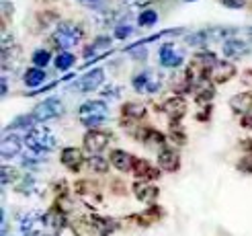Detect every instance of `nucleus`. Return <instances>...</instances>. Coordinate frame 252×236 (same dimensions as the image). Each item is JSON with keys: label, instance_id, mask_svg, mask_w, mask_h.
Instances as JSON below:
<instances>
[{"label": "nucleus", "instance_id": "f257e3e1", "mask_svg": "<svg viewBox=\"0 0 252 236\" xmlns=\"http://www.w3.org/2000/svg\"><path fill=\"white\" fill-rule=\"evenodd\" d=\"M25 144L33 152H49L56 146V138L47 128H31L25 135Z\"/></svg>", "mask_w": 252, "mask_h": 236}, {"label": "nucleus", "instance_id": "f03ea898", "mask_svg": "<svg viewBox=\"0 0 252 236\" xmlns=\"http://www.w3.org/2000/svg\"><path fill=\"white\" fill-rule=\"evenodd\" d=\"M105 117H107V105L103 101H88L78 111V119L86 128H96Z\"/></svg>", "mask_w": 252, "mask_h": 236}, {"label": "nucleus", "instance_id": "7ed1b4c3", "mask_svg": "<svg viewBox=\"0 0 252 236\" xmlns=\"http://www.w3.org/2000/svg\"><path fill=\"white\" fill-rule=\"evenodd\" d=\"M21 230L25 236H45L47 232V220L43 212H29L21 222Z\"/></svg>", "mask_w": 252, "mask_h": 236}, {"label": "nucleus", "instance_id": "20e7f679", "mask_svg": "<svg viewBox=\"0 0 252 236\" xmlns=\"http://www.w3.org/2000/svg\"><path fill=\"white\" fill-rule=\"evenodd\" d=\"M80 37H82V31L76 27V25H72V23H62L60 27L56 29V33H54V41H56L58 47L66 49V47L76 45V43L80 41Z\"/></svg>", "mask_w": 252, "mask_h": 236}, {"label": "nucleus", "instance_id": "39448f33", "mask_svg": "<svg viewBox=\"0 0 252 236\" xmlns=\"http://www.w3.org/2000/svg\"><path fill=\"white\" fill-rule=\"evenodd\" d=\"M111 140V135L107 132H100V130H91L86 135H84V146H86V150L91 152V154H98V152H103L107 144Z\"/></svg>", "mask_w": 252, "mask_h": 236}, {"label": "nucleus", "instance_id": "423d86ee", "mask_svg": "<svg viewBox=\"0 0 252 236\" xmlns=\"http://www.w3.org/2000/svg\"><path fill=\"white\" fill-rule=\"evenodd\" d=\"M62 109L64 107H62V103L58 101V99H47V101H43V103H39L35 107L33 115H35L37 121H49V119L62 115Z\"/></svg>", "mask_w": 252, "mask_h": 236}, {"label": "nucleus", "instance_id": "0eeeda50", "mask_svg": "<svg viewBox=\"0 0 252 236\" xmlns=\"http://www.w3.org/2000/svg\"><path fill=\"white\" fill-rule=\"evenodd\" d=\"M133 86L140 93H156L160 89V78L154 72H142L133 78Z\"/></svg>", "mask_w": 252, "mask_h": 236}, {"label": "nucleus", "instance_id": "6e6552de", "mask_svg": "<svg viewBox=\"0 0 252 236\" xmlns=\"http://www.w3.org/2000/svg\"><path fill=\"white\" fill-rule=\"evenodd\" d=\"M105 80V72L103 70H93V72H88L86 76H82L78 82H76V89L80 93H93L94 89H98L100 82Z\"/></svg>", "mask_w": 252, "mask_h": 236}, {"label": "nucleus", "instance_id": "1a4fd4ad", "mask_svg": "<svg viewBox=\"0 0 252 236\" xmlns=\"http://www.w3.org/2000/svg\"><path fill=\"white\" fill-rule=\"evenodd\" d=\"M209 74H211V80H213V82L221 84V82L230 80V78L234 76L236 68H234V64H230V62H216V64H213V68L209 70Z\"/></svg>", "mask_w": 252, "mask_h": 236}, {"label": "nucleus", "instance_id": "9d476101", "mask_svg": "<svg viewBox=\"0 0 252 236\" xmlns=\"http://www.w3.org/2000/svg\"><path fill=\"white\" fill-rule=\"evenodd\" d=\"M183 62V56L172 47V43H166L160 47V64L166 68H176Z\"/></svg>", "mask_w": 252, "mask_h": 236}, {"label": "nucleus", "instance_id": "9b49d317", "mask_svg": "<svg viewBox=\"0 0 252 236\" xmlns=\"http://www.w3.org/2000/svg\"><path fill=\"white\" fill-rule=\"evenodd\" d=\"M162 109H164V113L170 119L176 121V119H181L187 113V103L183 101L181 97H172V99H168V101L164 103V107H162Z\"/></svg>", "mask_w": 252, "mask_h": 236}, {"label": "nucleus", "instance_id": "f8f14e48", "mask_svg": "<svg viewBox=\"0 0 252 236\" xmlns=\"http://www.w3.org/2000/svg\"><path fill=\"white\" fill-rule=\"evenodd\" d=\"M213 95H216V91H213V86L209 84V80H205V78L197 80V84H195V101L199 105L209 103L213 99Z\"/></svg>", "mask_w": 252, "mask_h": 236}, {"label": "nucleus", "instance_id": "ddd939ff", "mask_svg": "<svg viewBox=\"0 0 252 236\" xmlns=\"http://www.w3.org/2000/svg\"><path fill=\"white\" fill-rule=\"evenodd\" d=\"M111 163L115 165L119 170H133V163H135V158L131 154H127L125 150H113L111 152Z\"/></svg>", "mask_w": 252, "mask_h": 236}, {"label": "nucleus", "instance_id": "4468645a", "mask_svg": "<svg viewBox=\"0 0 252 236\" xmlns=\"http://www.w3.org/2000/svg\"><path fill=\"white\" fill-rule=\"evenodd\" d=\"M62 165H66L70 170H78L82 165V152L78 148H66L62 152Z\"/></svg>", "mask_w": 252, "mask_h": 236}, {"label": "nucleus", "instance_id": "2eb2a0df", "mask_svg": "<svg viewBox=\"0 0 252 236\" xmlns=\"http://www.w3.org/2000/svg\"><path fill=\"white\" fill-rule=\"evenodd\" d=\"M133 172H135V177L137 179H158L160 177V172L156 170V169H152L150 167L146 160H142V158H135V163H133Z\"/></svg>", "mask_w": 252, "mask_h": 236}, {"label": "nucleus", "instance_id": "dca6fc26", "mask_svg": "<svg viewBox=\"0 0 252 236\" xmlns=\"http://www.w3.org/2000/svg\"><path fill=\"white\" fill-rule=\"evenodd\" d=\"M74 232H76L78 236H103V232H100L98 224H94V220H78L74 222Z\"/></svg>", "mask_w": 252, "mask_h": 236}, {"label": "nucleus", "instance_id": "f3484780", "mask_svg": "<svg viewBox=\"0 0 252 236\" xmlns=\"http://www.w3.org/2000/svg\"><path fill=\"white\" fill-rule=\"evenodd\" d=\"M21 152V138L19 135H4L2 140V158H15Z\"/></svg>", "mask_w": 252, "mask_h": 236}, {"label": "nucleus", "instance_id": "a211bd4d", "mask_svg": "<svg viewBox=\"0 0 252 236\" xmlns=\"http://www.w3.org/2000/svg\"><path fill=\"white\" fill-rule=\"evenodd\" d=\"M45 220H47V232L49 234H58L64 230V214L60 212V209H52V212L45 214Z\"/></svg>", "mask_w": 252, "mask_h": 236}, {"label": "nucleus", "instance_id": "6ab92c4d", "mask_svg": "<svg viewBox=\"0 0 252 236\" xmlns=\"http://www.w3.org/2000/svg\"><path fill=\"white\" fill-rule=\"evenodd\" d=\"M158 165L160 169H164V170H176L181 167V160H179V154H176L174 150H162L160 156H158Z\"/></svg>", "mask_w": 252, "mask_h": 236}, {"label": "nucleus", "instance_id": "aec40b11", "mask_svg": "<svg viewBox=\"0 0 252 236\" xmlns=\"http://www.w3.org/2000/svg\"><path fill=\"white\" fill-rule=\"evenodd\" d=\"M230 107L236 111V113H242V115L248 113V111L252 109V95L250 93H240V95L232 97Z\"/></svg>", "mask_w": 252, "mask_h": 236}, {"label": "nucleus", "instance_id": "412c9836", "mask_svg": "<svg viewBox=\"0 0 252 236\" xmlns=\"http://www.w3.org/2000/svg\"><path fill=\"white\" fill-rule=\"evenodd\" d=\"M248 52V45L240 39H228L223 43V54L225 58H240Z\"/></svg>", "mask_w": 252, "mask_h": 236}, {"label": "nucleus", "instance_id": "4be33fe9", "mask_svg": "<svg viewBox=\"0 0 252 236\" xmlns=\"http://www.w3.org/2000/svg\"><path fill=\"white\" fill-rule=\"evenodd\" d=\"M133 191H135L137 200L144 202V203H154L156 197H158V189L152 187V185H146V183H144V185H135Z\"/></svg>", "mask_w": 252, "mask_h": 236}, {"label": "nucleus", "instance_id": "5701e85b", "mask_svg": "<svg viewBox=\"0 0 252 236\" xmlns=\"http://www.w3.org/2000/svg\"><path fill=\"white\" fill-rule=\"evenodd\" d=\"M43 80H45V72L39 70V66H37V68H29L27 72H25V84L31 86V89L39 86Z\"/></svg>", "mask_w": 252, "mask_h": 236}, {"label": "nucleus", "instance_id": "b1692460", "mask_svg": "<svg viewBox=\"0 0 252 236\" xmlns=\"http://www.w3.org/2000/svg\"><path fill=\"white\" fill-rule=\"evenodd\" d=\"M74 62H76V58H74L72 54L62 52V54L56 58V68H58V70H68L70 66H74Z\"/></svg>", "mask_w": 252, "mask_h": 236}, {"label": "nucleus", "instance_id": "393cba45", "mask_svg": "<svg viewBox=\"0 0 252 236\" xmlns=\"http://www.w3.org/2000/svg\"><path fill=\"white\" fill-rule=\"evenodd\" d=\"M123 113L129 117H144L146 115V107L144 105H135V103H127L123 107Z\"/></svg>", "mask_w": 252, "mask_h": 236}, {"label": "nucleus", "instance_id": "a878e982", "mask_svg": "<svg viewBox=\"0 0 252 236\" xmlns=\"http://www.w3.org/2000/svg\"><path fill=\"white\" fill-rule=\"evenodd\" d=\"M49 60H52V56H49L47 49H37V52L33 54V64H35V66H39V68L47 66V64H49Z\"/></svg>", "mask_w": 252, "mask_h": 236}, {"label": "nucleus", "instance_id": "bb28decb", "mask_svg": "<svg viewBox=\"0 0 252 236\" xmlns=\"http://www.w3.org/2000/svg\"><path fill=\"white\" fill-rule=\"evenodd\" d=\"M156 21H158V15L154 10H144L140 19H137V23H140L142 27H152V25H156Z\"/></svg>", "mask_w": 252, "mask_h": 236}, {"label": "nucleus", "instance_id": "cd10ccee", "mask_svg": "<svg viewBox=\"0 0 252 236\" xmlns=\"http://www.w3.org/2000/svg\"><path fill=\"white\" fill-rule=\"evenodd\" d=\"M37 119H35V115H21V117H17L15 121L10 123V128H29V126H33Z\"/></svg>", "mask_w": 252, "mask_h": 236}, {"label": "nucleus", "instance_id": "c85d7f7f", "mask_svg": "<svg viewBox=\"0 0 252 236\" xmlns=\"http://www.w3.org/2000/svg\"><path fill=\"white\" fill-rule=\"evenodd\" d=\"M88 167H91L93 170H98V172H105V170H107V163H105V158L94 156V154H93V158H88Z\"/></svg>", "mask_w": 252, "mask_h": 236}, {"label": "nucleus", "instance_id": "c756f323", "mask_svg": "<svg viewBox=\"0 0 252 236\" xmlns=\"http://www.w3.org/2000/svg\"><path fill=\"white\" fill-rule=\"evenodd\" d=\"M238 169H240L242 172H246V175H252V154H246V156L240 160Z\"/></svg>", "mask_w": 252, "mask_h": 236}, {"label": "nucleus", "instance_id": "7c9ffc66", "mask_svg": "<svg viewBox=\"0 0 252 236\" xmlns=\"http://www.w3.org/2000/svg\"><path fill=\"white\" fill-rule=\"evenodd\" d=\"M127 35H131V27H129V25H119V27L115 29V37H119V39H125Z\"/></svg>", "mask_w": 252, "mask_h": 236}, {"label": "nucleus", "instance_id": "2f4dec72", "mask_svg": "<svg viewBox=\"0 0 252 236\" xmlns=\"http://www.w3.org/2000/svg\"><path fill=\"white\" fill-rule=\"evenodd\" d=\"M205 35L207 33H195V35L189 37V43H191V45H201V43L205 41Z\"/></svg>", "mask_w": 252, "mask_h": 236}, {"label": "nucleus", "instance_id": "473e14b6", "mask_svg": "<svg viewBox=\"0 0 252 236\" xmlns=\"http://www.w3.org/2000/svg\"><path fill=\"white\" fill-rule=\"evenodd\" d=\"M80 4H84V6H88V8H100L105 4V0H78Z\"/></svg>", "mask_w": 252, "mask_h": 236}, {"label": "nucleus", "instance_id": "72a5a7b5", "mask_svg": "<svg viewBox=\"0 0 252 236\" xmlns=\"http://www.w3.org/2000/svg\"><path fill=\"white\" fill-rule=\"evenodd\" d=\"M15 175H17L15 170H10L8 167H4V169H2V183H4V185H8V183H10V179L15 181Z\"/></svg>", "mask_w": 252, "mask_h": 236}, {"label": "nucleus", "instance_id": "f704fd0d", "mask_svg": "<svg viewBox=\"0 0 252 236\" xmlns=\"http://www.w3.org/2000/svg\"><path fill=\"white\" fill-rule=\"evenodd\" d=\"M152 0H123V4L127 6H148Z\"/></svg>", "mask_w": 252, "mask_h": 236}, {"label": "nucleus", "instance_id": "c9c22d12", "mask_svg": "<svg viewBox=\"0 0 252 236\" xmlns=\"http://www.w3.org/2000/svg\"><path fill=\"white\" fill-rule=\"evenodd\" d=\"M221 2L230 8H242L244 6V0H221Z\"/></svg>", "mask_w": 252, "mask_h": 236}, {"label": "nucleus", "instance_id": "e433bc0d", "mask_svg": "<svg viewBox=\"0 0 252 236\" xmlns=\"http://www.w3.org/2000/svg\"><path fill=\"white\" fill-rule=\"evenodd\" d=\"M242 126L244 128H252V109L248 111V113L242 115Z\"/></svg>", "mask_w": 252, "mask_h": 236}, {"label": "nucleus", "instance_id": "4c0bfd02", "mask_svg": "<svg viewBox=\"0 0 252 236\" xmlns=\"http://www.w3.org/2000/svg\"><path fill=\"white\" fill-rule=\"evenodd\" d=\"M8 93V84H6V78H2V95Z\"/></svg>", "mask_w": 252, "mask_h": 236}, {"label": "nucleus", "instance_id": "58836bf2", "mask_svg": "<svg viewBox=\"0 0 252 236\" xmlns=\"http://www.w3.org/2000/svg\"><path fill=\"white\" fill-rule=\"evenodd\" d=\"M246 82H252V72H246Z\"/></svg>", "mask_w": 252, "mask_h": 236}, {"label": "nucleus", "instance_id": "ea45409f", "mask_svg": "<svg viewBox=\"0 0 252 236\" xmlns=\"http://www.w3.org/2000/svg\"><path fill=\"white\" fill-rule=\"evenodd\" d=\"M248 146H250V148H252V144H248Z\"/></svg>", "mask_w": 252, "mask_h": 236}]
</instances>
